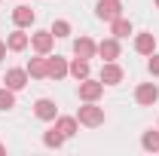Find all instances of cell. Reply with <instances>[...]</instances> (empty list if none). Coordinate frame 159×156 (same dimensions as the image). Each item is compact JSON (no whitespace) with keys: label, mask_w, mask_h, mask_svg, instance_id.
I'll return each instance as SVG.
<instances>
[{"label":"cell","mask_w":159,"mask_h":156,"mask_svg":"<svg viewBox=\"0 0 159 156\" xmlns=\"http://www.w3.org/2000/svg\"><path fill=\"white\" fill-rule=\"evenodd\" d=\"M12 107H16V92H12L9 86H3V89H0V110L6 113V110H12Z\"/></svg>","instance_id":"cell-21"},{"label":"cell","mask_w":159,"mask_h":156,"mask_svg":"<svg viewBox=\"0 0 159 156\" xmlns=\"http://www.w3.org/2000/svg\"><path fill=\"white\" fill-rule=\"evenodd\" d=\"M67 74L80 83V80H86L89 74H92V67H89V61H86V58H74L70 64H67Z\"/></svg>","instance_id":"cell-16"},{"label":"cell","mask_w":159,"mask_h":156,"mask_svg":"<svg viewBox=\"0 0 159 156\" xmlns=\"http://www.w3.org/2000/svg\"><path fill=\"white\" fill-rule=\"evenodd\" d=\"M122 77H125V71H122V67H119L116 61H104V67H101V83H104V86H119V83H122Z\"/></svg>","instance_id":"cell-7"},{"label":"cell","mask_w":159,"mask_h":156,"mask_svg":"<svg viewBox=\"0 0 159 156\" xmlns=\"http://www.w3.org/2000/svg\"><path fill=\"white\" fill-rule=\"evenodd\" d=\"M119 40L116 37H107V40H101L98 43V55H101V61H116L119 58Z\"/></svg>","instance_id":"cell-10"},{"label":"cell","mask_w":159,"mask_h":156,"mask_svg":"<svg viewBox=\"0 0 159 156\" xmlns=\"http://www.w3.org/2000/svg\"><path fill=\"white\" fill-rule=\"evenodd\" d=\"M147 71H150L153 77H159V55H156V52H153V55H150V61H147Z\"/></svg>","instance_id":"cell-23"},{"label":"cell","mask_w":159,"mask_h":156,"mask_svg":"<svg viewBox=\"0 0 159 156\" xmlns=\"http://www.w3.org/2000/svg\"><path fill=\"white\" fill-rule=\"evenodd\" d=\"M28 77H34V80H46V55H37V58L28 61Z\"/></svg>","instance_id":"cell-18"},{"label":"cell","mask_w":159,"mask_h":156,"mask_svg":"<svg viewBox=\"0 0 159 156\" xmlns=\"http://www.w3.org/2000/svg\"><path fill=\"white\" fill-rule=\"evenodd\" d=\"M6 52H9V49H6V40H0V61L6 58Z\"/></svg>","instance_id":"cell-24"},{"label":"cell","mask_w":159,"mask_h":156,"mask_svg":"<svg viewBox=\"0 0 159 156\" xmlns=\"http://www.w3.org/2000/svg\"><path fill=\"white\" fill-rule=\"evenodd\" d=\"M153 3H156V9H159V0H153Z\"/></svg>","instance_id":"cell-26"},{"label":"cell","mask_w":159,"mask_h":156,"mask_svg":"<svg viewBox=\"0 0 159 156\" xmlns=\"http://www.w3.org/2000/svg\"><path fill=\"white\" fill-rule=\"evenodd\" d=\"M55 129H58L64 138H74L80 132V119L77 117H55Z\"/></svg>","instance_id":"cell-15"},{"label":"cell","mask_w":159,"mask_h":156,"mask_svg":"<svg viewBox=\"0 0 159 156\" xmlns=\"http://www.w3.org/2000/svg\"><path fill=\"white\" fill-rule=\"evenodd\" d=\"M110 31H113V37H116V40H122V37H129L135 28H132V21H129V19H122V16H119V19L110 21Z\"/></svg>","instance_id":"cell-19"},{"label":"cell","mask_w":159,"mask_h":156,"mask_svg":"<svg viewBox=\"0 0 159 156\" xmlns=\"http://www.w3.org/2000/svg\"><path fill=\"white\" fill-rule=\"evenodd\" d=\"M135 101H138L141 107H153V104L159 101V86H156V83H138Z\"/></svg>","instance_id":"cell-2"},{"label":"cell","mask_w":159,"mask_h":156,"mask_svg":"<svg viewBox=\"0 0 159 156\" xmlns=\"http://www.w3.org/2000/svg\"><path fill=\"white\" fill-rule=\"evenodd\" d=\"M46 77L49 80H64L67 77V58H61V55L46 58Z\"/></svg>","instance_id":"cell-11"},{"label":"cell","mask_w":159,"mask_h":156,"mask_svg":"<svg viewBox=\"0 0 159 156\" xmlns=\"http://www.w3.org/2000/svg\"><path fill=\"white\" fill-rule=\"evenodd\" d=\"M64 141H67V138L61 135V132L55 129V126H52L49 132H43V144H46L49 150H61V147H64Z\"/></svg>","instance_id":"cell-17"},{"label":"cell","mask_w":159,"mask_h":156,"mask_svg":"<svg viewBox=\"0 0 159 156\" xmlns=\"http://www.w3.org/2000/svg\"><path fill=\"white\" fill-rule=\"evenodd\" d=\"M28 46H31V34H25L21 28H19V31H12V34L6 37V49H9V52H25Z\"/></svg>","instance_id":"cell-14"},{"label":"cell","mask_w":159,"mask_h":156,"mask_svg":"<svg viewBox=\"0 0 159 156\" xmlns=\"http://www.w3.org/2000/svg\"><path fill=\"white\" fill-rule=\"evenodd\" d=\"M141 147H144L147 153H159V129L144 132V135H141Z\"/></svg>","instance_id":"cell-20"},{"label":"cell","mask_w":159,"mask_h":156,"mask_svg":"<svg viewBox=\"0 0 159 156\" xmlns=\"http://www.w3.org/2000/svg\"><path fill=\"white\" fill-rule=\"evenodd\" d=\"M135 52L138 55H153L156 52V34H150V31H144L135 37Z\"/></svg>","instance_id":"cell-12"},{"label":"cell","mask_w":159,"mask_h":156,"mask_svg":"<svg viewBox=\"0 0 159 156\" xmlns=\"http://www.w3.org/2000/svg\"><path fill=\"white\" fill-rule=\"evenodd\" d=\"M49 31H52L55 37H70V21H64V19H55Z\"/></svg>","instance_id":"cell-22"},{"label":"cell","mask_w":159,"mask_h":156,"mask_svg":"<svg viewBox=\"0 0 159 156\" xmlns=\"http://www.w3.org/2000/svg\"><path fill=\"white\" fill-rule=\"evenodd\" d=\"M74 55H77V58H95V55H98V43H95V40L92 37H77L74 40Z\"/></svg>","instance_id":"cell-9"},{"label":"cell","mask_w":159,"mask_h":156,"mask_svg":"<svg viewBox=\"0 0 159 156\" xmlns=\"http://www.w3.org/2000/svg\"><path fill=\"white\" fill-rule=\"evenodd\" d=\"M3 83H6L12 92H21V89L28 86V67H9V71L3 74Z\"/></svg>","instance_id":"cell-8"},{"label":"cell","mask_w":159,"mask_h":156,"mask_svg":"<svg viewBox=\"0 0 159 156\" xmlns=\"http://www.w3.org/2000/svg\"><path fill=\"white\" fill-rule=\"evenodd\" d=\"M34 19H37V12H34L31 6H25V3H19V6L12 9V21H16V28H31Z\"/></svg>","instance_id":"cell-13"},{"label":"cell","mask_w":159,"mask_h":156,"mask_svg":"<svg viewBox=\"0 0 159 156\" xmlns=\"http://www.w3.org/2000/svg\"><path fill=\"white\" fill-rule=\"evenodd\" d=\"M31 46H34L37 55H49L52 46H55V34L52 31H34L31 34Z\"/></svg>","instance_id":"cell-4"},{"label":"cell","mask_w":159,"mask_h":156,"mask_svg":"<svg viewBox=\"0 0 159 156\" xmlns=\"http://www.w3.org/2000/svg\"><path fill=\"white\" fill-rule=\"evenodd\" d=\"M101 95H104V83L101 80H92V77L80 80V101H98Z\"/></svg>","instance_id":"cell-3"},{"label":"cell","mask_w":159,"mask_h":156,"mask_svg":"<svg viewBox=\"0 0 159 156\" xmlns=\"http://www.w3.org/2000/svg\"><path fill=\"white\" fill-rule=\"evenodd\" d=\"M77 119L86 129H98V126H104V107H98L95 101H83V107L77 110Z\"/></svg>","instance_id":"cell-1"},{"label":"cell","mask_w":159,"mask_h":156,"mask_svg":"<svg viewBox=\"0 0 159 156\" xmlns=\"http://www.w3.org/2000/svg\"><path fill=\"white\" fill-rule=\"evenodd\" d=\"M34 117L43 119V122H55V117H58L55 101H52V98H37V101H34Z\"/></svg>","instance_id":"cell-6"},{"label":"cell","mask_w":159,"mask_h":156,"mask_svg":"<svg viewBox=\"0 0 159 156\" xmlns=\"http://www.w3.org/2000/svg\"><path fill=\"white\" fill-rule=\"evenodd\" d=\"M95 16H98L101 21H113L122 16V3L119 0H98L95 3Z\"/></svg>","instance_id":"cell-5"},{"label":"cell","mask_w":159,"mask_h":156,"mask_svg":"<svg viewBox=\"0 0 159 156\" xmlns=\"http://www.w3.org/2000/svg\"><path fill=\"white\" fill-rule=\"evenodd\" d=\"M3 153H6V144H0V156H3Z\"/></svg>","instance_id":"cell-25"}]
</instances>
